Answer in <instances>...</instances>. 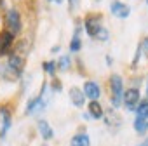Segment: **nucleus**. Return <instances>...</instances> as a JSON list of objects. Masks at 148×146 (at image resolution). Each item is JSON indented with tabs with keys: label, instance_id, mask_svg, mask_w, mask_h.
Returning <instances> with one entry per match:
<instances>
[{
	"label": "nucleus",
	"instance_id": "f257e3e1",
	"mask_svg": "<svg viewBox=\"0 0 148 146\" xmlns=\"http://www.w3.org/2000/svg\"><path fill=\"white\" fill-rule=\"evenodd\" d=\"M110 91H112V104L119 108L122 104V96H124V80L120 75L110 77Z\"/></svg>",
	"mask_w": 148,
	"mask_h": 146
},
{
	"label": "nucleus",
	"instance_id": "f03ea898",
	"mask_svg": "<svg viewBox=\"0 0 148 146\" xmlns=\"http://www.w3.org/2000/svg\"><path fill=\"white\" fill-rule=\"evenodd\" d=\"M5 26H7V31H11L14 37L21 31V16L16 9H9L7 11V16H5Z\"/></svg>",
	"mask_w": 148,
	"mask_h": 146
},
{
	"label": "nucleus",
	"instance_id": "7ed1b4c3",
	"mask_svg": "<svg viewBox=\"0 0 148 146\" xmlns=\"http://www.w3.org/2000/svg\"><path fill=\"white\" fill-rule=\"evenodd\" d=\"M7 70L12 77H19L25 70V57H21L19 54H11L7 59Z\"/></svg>",
	"mask_w": 148,
	"mask_h": 146
},
{
	"label": "nucleus",
	"instance_id": "20e7f679",
	"mask_svg": "<svg viewBox=\"0 0 148 146\" xmlns=\"http://www.w3.org/2000/svg\"><path fill=\"white\" fill-rule=\"evenodd\" d=\"M122 103L125 104V108L127 110H131V111H136V108H138V104H139V91L138 89H127L125 92H124V96H122Z\"/></svg>",
	"mask_w": 148,
	"mask_h": 146
},
{
	"label": "nucleus",
	"instance_id": "39448f33",
	"mask_svg": "<svg viewBox=\"0 0 148 146\" xmlns=\"http://www.w3.org/2000/svg\"><path fill=\"white\" fill-rule=\"evenodd\" d=\"M84 28H86V31L94 38L96 31L101 28V14H89V16L84 19Z\"/></svg>",
	"mask_w": 148,
	"mask_h": 146
},
{
	"label": "nucleus",
	"instance_id": "423d86ee",
	"mask_svg": "<svg viewBox=\"0 0 148 146\" xmlns=\"http://www.w3.org/2000/svg\"><path fill=\"white\" fill-rule=\"evenodd\" d=\"M14 45V35L7 30H4L2 33H0V56H5L11 52Z\"/></svg>",
	"mask_w": 148,
	"mask_h": 146
},
{
	"label": "nucleus",
	"instance_id": "0eeeda50",
	"mask_svg": "<svg viewBox=\"0 0 148 146\" xmlns=\"http://www.w3.org/2000/svg\"><path fill=\"white\" fill-rule=\"evenodd\" d=\"M110 11H112L113 16H117V18H120V19H125V18H129V14H131V7H129L127 4H124V2H119V0L112 2Z\"/></svg>",
	"mask_w": 148,
	"mask_h": 146
},
{
	"label": "nucleus",
	"instance_id": "6e6552de",
	"mask_svg": "<svg viewBox=\"0 0 148 146\" xmlns=\"http://www.w3.org/2000/svg\"><path fill=\"white\" fill-rule=\"evenodd\" d=\"M84 96H87L91 101H98L99 99V94H101V89H99V85L96 84V82H92V80H87L86 84H84Z\"/></svg>",
	"mask_w": 148,
	"mask_h": 146
},
{
	"label": "nucleus",
	"instance_id": "1a4fd4ad",
	"mask_svg": "<svg viewBox=\"0 0 148 146\" xmlns=\"http://www.w3.org/2000/svg\"><path fill=\"white\" fill-rule=\"evenodd\" d=\"M68 96H70V99H71L73 106L82 108V106L86 104V96H84V92H82V89H80V87H70Z\"/></svg>",
	"mask_w": 148,
	"mask_h": 146
},
{
	"label": "nucleus",
	"instance_id": "9d476101",
	"mask_svg": "<svg viewBox=\"0 0 148 146\" xmlns=\"http://www.w3.org/2000/svg\"><path fill=\"white\" fill-rule=\"evenodd\" d=\"M80 33H82V25L77 23L75 26V33L71 37V42H70V50L71 52H79L82 49V38H80Z\"/></svg>",
	"mask_w": 148,
	"mask_h": 146
},
{
	"label": "nucleus",
	"instance_id": "9b49d317",
	"mask_svg": "<svg viewBox=\"0 0 148 146\" xmlns=\"http://www.w3.org/2000/svg\"><path fill=\"white\" fill-rule=\"evenodd\" d=\"M0 113H2V136H5V132L11 129L12 123V113L7 106H0Z\"/></svg>",
	"mask_w": 148,
	"mask_h": 146
},
{
	"label": "nucleus",
	"instance_id": "f8f14e48",
	"mask_svg": "<svg viewBox=\"0 0 148 146\" xmlns=\"http://www.w3.org/2000/svg\"><path fill=\"white\" fill-rule=\"evenodd\" d=\"M89 117L96 118V120L105 117V111H103V106L99 104V101H91L89 103Z\"/></svg>",
	"mask_w": 148,
	"mask_h": 146
},
{
	"label": "nucleus",
	"instance_id": "ddd939ff",
	"mask_svg": "<svg viewBox=\"0 0 148 146\" xmlns=\"http://www.w3.org/2000/svg\"><path fill=\"white\" fill-rule=\"evenodd\" d=\"M70 146H91V139L86 132H79L71 137L70 141Z\"/></svg>",
	"mask_w": 148,
	"mask_h": 146
},
{
	"label": "nucleus",
	"instance_id": "4468645a",
	"mask_svg": "<svg viewBox=\"0 0 148 146\" xmlns=\"http://www.w3.org/2000/svg\"><path fill=\"white\" fill-rule=\"evenodd\" d=\"M136 118L139 120H148V99H141L138 108H136Z\"/></svg>",
	"mask_w": 148,
	"mask_h": 146
},
{
	"label": "nucleus",
	"instance_id": "2eb2a0df",
	"mask_svg": "<svg viewBox=\"0 0 148 146\" xmlns=\"http://www.w3.org/2000/svg\"><path fill=\"white\" fill-rule=\"evenodd\" d=\"M38 130H40V134H42V137L47 141V139H51L52 136H54V132H52V129H51V125L45 122V120H40L38 122Z\"/></svg>",
	"mask_w": 148,
	"mask_h": 146
},
{
	"label": "nucleus",
	"instance_id": "dca6fc26",
	"mask_svg": "<svg viewBox=\"0 0 148 146\" xmlns=\"http://www.w3.org/2000/svg\"><path fill=\"white\" fill-rule=\"evenodd\" d=\"M134 130H136L138 134H145V132L148 130V120H139V118H136V120H134Z\"/></svg>",
	"mask_w": 148,
	"mask_h": 146
},
{
	"label": "nucleus",
	"instance_id": "f3484780",
	"mask_svg": "<svg viewBox=\"0 0 148 146\" xmlns=\"http://www.w3.org/2000/svg\"><path fill=\"white\" fill-rule=\"evenodd\" d=\"M94 38L96 40H99V42H106L108 38H110V31L105 28V26H101L98 31H96V35H94Z\"/></svg>",
	"mask_w": 148,
	"mask_h": 146
},
{
	"label": "nucleus",
	"instance_id": "a211bd4d",
	"mask_svg": "<svg viewBox=\"0 0 148 146\" xmlns=\"http://www.w3.org/2000/svg\"><path fill=\"white\" fill-rule=\"evenodd\" d=\"M56 68H58V64L54 61H45L44 63V70L49 77H56Z\"/></svg>",
	"mask_w": 148,
	"mask_h": 146
},
{
	"label": "nucleus",
	"instance_id": "6ab92c4d",
	"mask_svg": "<svg viewBox=\"0 0 148 146\" xmlns=\"http://www.w3.org/2000/svg\"><path fill=\"white\" fill-rule=\"evenodd\" d=\"M70 63H71V61H70L68 56H61V57H59V63H58V68H59L61 71H66V70L70 68Z\"/></svg>",
	"mask_w": 148,
	"mask_h": 146
},
{
	"label": "nucleus",
	"instance_id": "aec40b11",
	"mask_svg": "<svg viewBox=\"0 0 148 146\" xmlns=\"http://www.w3.org/2000/svg\"><path fill=\"white\" fill-rule=\"evenodd\" d=\"M139 49L145 52V56H148V37H145V38L141 40V44H139Z\"/></svg>",
	"mask_w": 148,
	"mask_h": 146
},
{
	"label": "nucleus",
	"instance_id": "412c9836",
	"mask_svg": "<svg viewBox=\"0 0 148 146\" xmlns=\"http://www.w3.org/2000/svg\"><path fill=\"white\" fill-rule=\"evenodd\" d=\"M52 91H61V84H59V80H52Z\"/></svg>",
	"mask_w": 148,
	"mask_h": 146
},
{
	"label": "nucleus",
	"instance_id": "4be33fe9",
	"mask_svg": "<svg viewBox=\"0 0 148 146\" xmlns=\"http://www.w3.org/2000/svg\"><path fill=\"white\" fill-rule=\"evenodd\" d=\"M112 63H113V59L110 56H106V64H112Z\"/></svg>",
	"mask_w": 148,
	"mask_h": 146
},
{
	"label": "nucleus",
	"instance_id": "5701e85b",
	"mask_svg": "<svg viewBox=\"0 0 148 146\" xmlns=\"http://www.w3.org/2000/svg\"><path fill=\"white\" fill-rule=\"evenodd\" d=\"M49 2H52V4H63V0H49Z\"/></svg>",
	"mask_w": 148,
	"mask_h": 146
},
{
	"label": "nucleus",
	"instance_id": "b1692460",
	"mask_svg": "<svg viewBox=\"0 0 148 146\" xmlns=\"http://www.w3.org/2000/svg\"><path fill=\"white\" fill-rule=\"evenodd\" d=\"M139 146H148V139H145V141H143V143H141Z\"/></svg>",
	"mask_w": 148,
	"mask_h": 146
},
{
	"label": "nucleus",
	"instance_id": "393cba45",
	"mask_svg": "<svg viewBox=\"0 0 148 146\" xmlns=\"http://www.w3.org/2000/svg\"><path fill=\"white\" fill-rule=\"evenodd\" d=\"M146 94H148V77H146Z\"/></svg>",
	"mask_w": 148,
	"mask_h": 146
},
{
	"label": "nucleus",
	"instance_id": "a878e982",
	"mask_svg": "<svg viewBox=\"0 0 148 146\" xmlns=\"http://www.w3.org/2000/svg\"><path fill=\"white\" fill-rule=\"evenodd\" d=\"M70 2H71V4H73V5H75V4H77V0H70Z\"/></svg>",
	"mask_w": 148,
	"mask_h": 146
}]
</instances>
